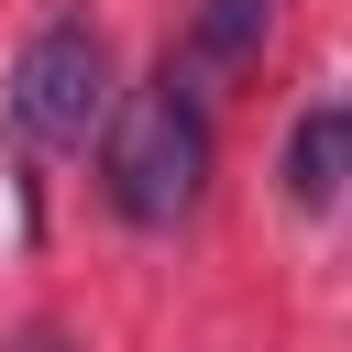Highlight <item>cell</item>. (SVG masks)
Masks as SVG:
<instances>
[{"label":"cell","instance_id":"1","mask_svg":"<svg viewBox=\"0 0 352 352\" xmlns=\"http://www.w3.org/2000/svg\"><path fill=\"white\" fill-rule=\"evenodd\" d=\"M209 165H220V132H209V99L165 66L143 77L132 99H110L99 121V187L132 231H176L198 198H209Z\"/></svg>","mask_w":352,"mask_h":352},{"label":"cell","instance_id":"2","mask_svg":"<svg viewBox=\"0 0 352 352\" xmlns=\"http://www.w3.org/2000/svg\"><path fill=\"white\" fill-rule=\"evenodd\" d=\"M110 99H121V88H110V33H99L88 11L33 22V44L11 55V88H0L22 154H88V132L110 121Z\"/></svg>","mask_w":352,"mask_h":352},{"label":"cell","instance_id":"3","mask_svg":"<svg viewBox=\"0 0 352 352\" xmlns=\"http://www.w3.org/2000/svg\"><path fill=\"white\" fill-rule=\"evenodd\" d=\"M264 44H275V0H187V22H176V44H165V66L209 99V88L253 77V66H264Z\"/></svg>","mask_w":352,"mask_h":352},{"label":"cell","instance_id":"4","mask_svg":"<svg viewBox=\"0 0 352 352\" xmlns=\"http://www.w3.org/2000/svg\"><path fill=\"white\" fill-rule=\"evenodd\" d=\"M341 176H352V110L319 99V110L286 132V198H297V209H341Z\"/></svg>","mask_w":352,"mask_h":352},{"label":"cell","instance_id":"5","mask_svg":"<svg viewBox=\"0 0 352 352\" xmlns=\"http://www.w3.org/2000/svg\"><path fill=\"white\" fill-rule=\"evenodd\" d=\"M11 352H66V330H55V319H33V330H22Z\"/></svg>","mask_w":352,"mask_h":352}]
</instances>
